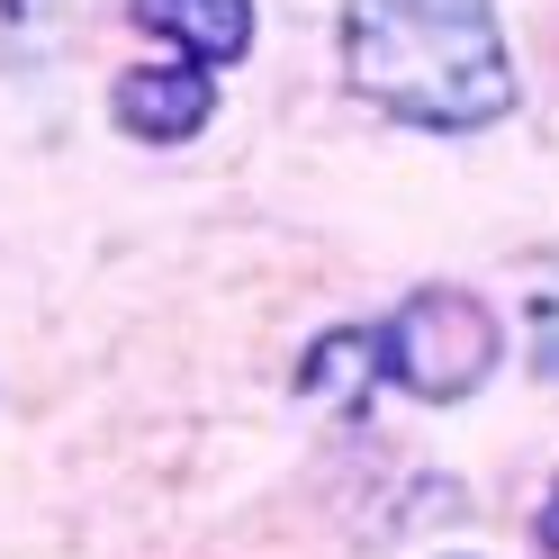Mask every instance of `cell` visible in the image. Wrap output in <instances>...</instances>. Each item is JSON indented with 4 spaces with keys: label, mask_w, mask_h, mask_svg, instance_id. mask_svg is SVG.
Returning <instances> with one entry per match:
<instances>
[{
    "label": "cell",
    "mask_w": 559,
    "mask_h": 559,
    "mask_svg": "<svg viewBox=\"0 0 559 559\" xmlns=\"http://www.w3.org/2000/svg\"><path fill=\"white\" fill-rule=\"evenodd\" d=\"M343 73L370 109L433 135H478L514 109L497 0H343Z\"/></svg>",
    "instance_id": "6da1fadb"
},
{
    "label": "cell",
    "mask_w": 559,
    "mask_h": 559,
    "mask_svg": "<svg viewBox=\"0 0 559 559\" xmlns=\"http://www.w3.org/2000/svg\"><path fill=\"white\" fill-rule=\"evenodd\" d=\"M370 334H379V379H397V389L425 397V406H451V397L487 389V370H497V353H506L487 298L451 289V280L397 298V317L370 325Z\"/></svg>",
    "instance_id": "7a4b0ae2"
},
{
    "label": "cell",
    "mask_w": 559,
    "mask_h": 559,
    "mask_svg": "<svg viewBox=\"0 0 559 559\" xmlns=\"http://www.w3.org/2000/svg\"><path fill=\"white\" fill-rule=\"evenodd\" d=\"M109 118L135 135V145H190V135L217 118V73L190 63V55L135 63V73H118V91H109Z\"/></svg>",
    "instance_id": "3957f363"
},
{
    "label": "cell",
    "mask_w": 559,
    "mask_h": 559,
    "mask_svg": "<svg viewBox=\"0 0 559 559\" xmlns=\"http://www.w3.org/2000/svg\"><path fill=\"white\" fill-rule=\"evenodd\" d=\"M135 19L154 27V37H171L190 63H243L253 55V0H127Z\"/></svg>",
    "instance_id": "277c9868"
},
{
    "label": "cell",
    "mask_w": 559,
    "mask_h": 559,
    "mask_svg": "<svg viewBox=\"0 0 559 559\" xmlns=\"http://www.w3.org/2000/svg\"><path fill=\"white\" fill-rule=\"evenodd\" d=\"M370 379H379V334H361V325L317 334V343H307V361H298V389L325 397V406H361Z\"/></svg>",
    "instance_id": "5b68a950"
},
{
    "label": "cell",
    "mask_w": 559,
    "mask_h": 559,
    "mask_svg": "<svg viewBox=\"0 0 559 559\" xmlns=\"http://www.w3.org/2000/svg\"><path fill=\"white\" fill-rule=\"evenodd\" d=\"M542 550L559 559V487H550V506H542Z\"/></svg>",
    "instance_id": "8992f818"
}]
</instances>
